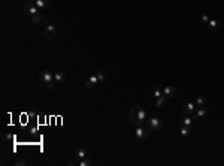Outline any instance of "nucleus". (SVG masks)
<instances>
[{
	"instance_id": "nucleus-1",
	"label": "nucleus",
	"mask_w": 224,
	"mask_h": 166,
	"mask_svg": "<svg viewBox=\"0 0 224 166\" xmlns=\"http://www.w3.org/2000/svg\"><path fill=\"white\" fill-rule=\"evenodd\" d=\"M129 118L130 121L135 124V126H142L145 121H146V112L142 106H133L130 109V114H129Z\"/></svg>"
},
{
	"instance_id": "nucleus-2",
	"label": "nucleus",
	"mask_w": 224,
	"mask_h": 166,
	"mask_svg": "<svg viewBox=\"0 0 224 166\" xmlns=\"http://www.w3.org/2000/svg\"><path fill=\"white\" fill-rule=\"evenodd\" d=\"M39 79H40V82L42 84H45L50 90L54 88V74H52L51 71H42L40 75H39Z\"/></svg>"
},
{
	"instance_id": "nucleus-3",
	"label": "nucleus",
	"mask_w": 224,
	"mask_h": 166,
	"mask_svg": "<svg viewBox=\"0 0 224 166\" xmlns=\"http://www.w3.org/2000/svg\"><path fill=\"white\" fill-rule=\"evenodd\" d=\"M146 127L153 132H158V130L163 129V121L157 117H151V118L146 120Z\"/></svg>"
},
{
	"instance_id": "nucleus-4",
	"label": "nucleus",
	"mask_w": 224,
	"mask_h": 166,
	"mask_svg": "<svg viewBox=\"0 0 224 166\" xmlns=\"http://www.w3.org/2000/svg\"><path fill=\"white\" fill-rule=\"evenodd\" d=\"M39 12H40V11L37 9V6H36V5L33 3V2L24 6V14H26V15H29L30 18H32L33 15H36V14H39Z\"/></svg>"
},
{
	"instance_id": "nucleus-5",
	"label": "nucleus",
	"mask_w": 224,
	"mask_h": 166,
	"mask_svg": "<svg viewBox=\"0 0 224 166\" xmlns=\"http://www.w3.org/2000/svg\"><path fill=\"white\" fill-rule=\"evenodd\" d=\"M196 103L194 102H184L182 103V112L185 114V115H191L193 112H196Z\"/></svg>"
},
{
	"instance_id": "nucleus-6",
	"label": "nucleus",
	"mask_w": 224,
	"mask_h": 166,
	"mask_svg": "<svg viewBox=\"0 0 224 166\" xmlns=\"http://www.w3.org/2000/svg\"><path fill=\"white\" fill-rule=\"evenodd\" d=\"M55 33H57V27L51 22H47L45 24V36L48 39H51L52 36H55Z\"/></svg>"
},
{
	"instance_id": "nucleus-7",
	"label": "nucleus",
	"mask_w": 224,
	"mask_h": 166,
	"mask_svg": "<svg viewBox=\"0 0 224 166\" xmlns=\"http://www.w3.org/2000/svg\"><path fill=\"white\" fill-rule=\"evenodd\" d=\"M206 26L211 32H217V30L221 27V21H220V19H209V22H208Z\"/></svg>"
},
{
	"instance_id": "nucleus-8",
	"label": "nucleus",
	"mask_w": 224,
	"mask_h": 166,
	"mask_svg": "<svg viewBox=\"0 0 224 166\" xmlns=\"http://www.w3.org/2000/svg\"><path fill=\"white\" fill-rule=\"evenodd\" d=\"M163 94L166 97H173L176 94V88L172 87V85H166V87H163Z\"/></svg>"
},
{
	"instance_id": "nucleus-9",
	"label": "nucleus",
	"mask_w": 224,
	"mask_h": 166,
	"mask_svg": "<svg viewBox=\"0 0 224 166\" xmlns=\"http://www.w3.org/2000/svg\"><path fill=\"white\" fill-rule=\"evenodd\" d=\"M148 136V132L145 127H142V126H136V138L138 139H145Z\"/></svg>"
},
{
	"instance_id": "nucleus-10",
	"label": "nucleus",
	"mask_w": 224,
	"mask_h": 166,
	"mask_svg": "<svg viewBox=\"0 0 224 166\" xmlns=\"http://www.w3.org/2000/svg\"><path fill=\"white\" fill-rule=\"evenodd\" d=\"M33 3L37 6V9H39V11H43L45 8H48L50 0H33Z\"/></svg>"
},
{
	"instance_id": "nucleus-11",
	"label": "nucleus",
	"mask_w": 224,
	"mask_h": 166,
	"mask_svg": "<svg viewBox=\"0 0 224 166\" xmlns=\"http://www.w3.org/2000/svg\"><path fill=\"white\" fill-rule=\"evenodd\" d=\"M54 81L57 84H63L66 81V75L63 74V72H57V74H54Z\"/></svg>"
},
{
	"instance_id": "nucleus-12",
	"label": "nucleus",
	"mask_w": 224,
	"mask_h": 166,
	"mask_svg": "<svg viewBox=\"0 0 224 166\" xmlns=\"http://www.w3.org/2000/svg\"><path fill=\"white\" fill-rule=\"evenodd\" d=\"M206 114H208V108H206V106H199V109L196 111V117H197V118H203Z\"/></svg>"
},
{
	"instance_id": "nucleus-13",
	"label": "nucleus",
	"mask_w": 224,
	"mask_h": 166,
	"mask_svg": "<svg viewBox=\"0 0 224 166\" xmlns=\"http://www.w3.org/2000/svg\"><path fill=\"white\" fill-rule=\"evenodd\" d=\"M191 124H193V118H191L190 115H185V117L181 120V126H187V127H191Z\"/></svg>"
},
{
	"instance_id": "nucleus-14",
	"label": "nucleus",
	"mask_w": 224,
	"mask_h": 166,
	"mask_svg": "<svg viewBox=\"0 0 224 166\" xmlns=\"http://www.w3.org/2000/svg\"><path fill=\"white\" fill-rule=\"evenodd\" d=\"M194 103H196V106H197V108H199V106H206V100H205V97H203V96L196 97Z\"/></svg>"
},
{
	"instance_id": "nucleus-15",
	"label": "nucleus",
	"mask_w": 224,
	"mask_h": 166,
	"mask_svg": "<svg viewBox=\"0 0 224 166\" xmlns=\"http://www.w3.org/2000/svg\"><path fill=\"white\" fill-rule=\"evenodd\" d=\"M76 157L81 160V159H85L87 157V151H85V148H76Z\"/></svg>"
},
{
	"instance_id": "nucleus-16",
	"label": "nucleus",
	"mask_w": 224,
	"mask_h": 166,
	"mask_svg": "<svg viewBox=\"0 0 224 166\" xmlns=\"http://www.w3.org/2000/svg\"><path fill=\"white\" fill-rule=\"evenodd\" d=\"M166 99H167V97H166L164 94H163V96H160V97H157V102H155V106H157V108H161V106L164 105V102H166Z\"/></svg>"
},
{
	"instance_id": "nucleus-17",
	"label": "nucleus",
	"mask_w": 224,
	"mask_h": 166,
	"mask_svg": "<svg viewBox=\"0 0 224 166\" xmlns=\"http://www.w3.org/2000/svg\"><path fill=\"white\" fill-rule=\"evenodd\" d=\"M42 21H43V17L40 15V12H39V14H36V15H33V17H32V22H33V24H40Z\"/></svg>"
},
{
	"instance_id": "nucleus-18",
	"label": "nucleus",
	"mask_w": 224,
	"mask_h": 166,
	"mask_svg": "<svg viewBox=\"0 0 224 166\" xmlns=\"http://www.w3.org/2000/svg\"><path fill=\"white\" fill-rule=\"evenodd\" d=\"M179 133H181V136L187 138V136L190 135V127H187V126H182V127H181V130H179Z\"/></svg>"
},
{
	"instance_id": "nucleus-19",
	"label": "nucleus",
	"mask_w": 224,
	"mask_h": 166,
	"mask_svg": "<svg viewBox=\"0 0 224 166\" xmlns=\"http://www.w3.org/2000/svg\"><path fill=\"white\" fill-rule=\"evenodd\" d=\"M153 96H154L155 99L160 97V96H163V88H160V87H158V88H154V90H153Z\"/></svg>"
},
{
	"instance_id": "nucleus-20",
	"label": "nucleus",
	"mask_w": 224,
	"mask_h": 166,
	"mask_svg": "<svg viewBox=\"0 0 224 166\" xmlns=\"http://www.w3.org/2000/svg\"><path fill=\"white\" fill-rule=\"evenodd\" d=\"M94 74L97 75V79H99V82L105 81V72H102V71H97V72H94Z\"/></svg>"
},
{
	"instance_id": "nucleus-21",
	"label": "nucleus",
	"mask_w": 224,
	"mask_h": 166,
	"mask_svg": "<svg viewBox=\"0 0 224 166\" xmlns=\"http://www.w3.org/2000/svg\"><path fill=\"white\" fill-rule=\"evenodd\" d=\"M84 85H85V88H88V90H91V88H94V87H96V85H94V84L90 81V78H88L85 82H84Z\"/></svg>"
},
{
	"instance_id": "nucleus-22",
	"label": "nucleus",
	"mask_w": 224,
	"mask_h": 166,
	"mask_svg": "<svg viewBox=\"0 0 224 166\" xmlns=\"http://www.w3.org/2000/svg\"><path fill=\"white\" fill-rule=\"evenodd\" d=\"M90 165H91L90 160H85V159H81L79 160V166H90Z\"/></svg>"
},
{
	"instance_id": "nucleus-23",
	"label": "nucleus",
	"mask_w": 224,
	"mask_h": 166,
	"mask_svg": "<svg viewBox=\"0 0 224 166\" xmlns=\"http://www.w3.org/2000/svg\"><path fill=\"white\" fill-rule=\"evenodd\" d=\"M209 17H208V15H205V14H203V15H200V21H202V22H203V24H208V22H209Z\"/></svg>"
},
{
	"instance_id": "nucleus-24",
	"label": "nucleus",
	"mask_w": 224,
	"mask_h": 166,
	"mask_svg": "<svg viewBox=\"0 0 224 166\" xmlns=\"http://www.w3.org/2000/svg\"><path fill=\"white\" fill-rule=\"evenodd\" d=\"M15 165H21V166H24V165H27V163H26L24 160H17V162H15Z\"/></svg>"
}]
</instances>
